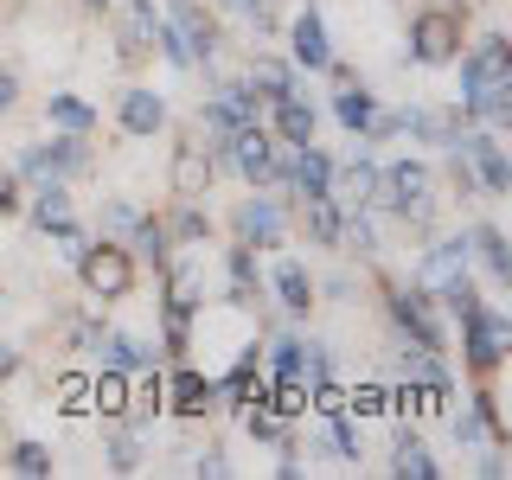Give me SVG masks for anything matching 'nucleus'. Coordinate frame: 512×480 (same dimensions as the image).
I'll return each instance as SVG.
<instances>
[{
  "instance_id": "1",
  "label": "nucleus",
  "mask_w": 512,
  "mask_h": 480,
  "mask_svg": "<svg viewBox=\"0 0 512 480\" xmlns=\"http://www.w3.org/2000/svg\"><path fill=\"white\" fill-rule=\"evenodd\" d=\"M410 58L416 64H455L461 58V13L455 7H429L410 26Z\"/></svg>"
},
{
  "instance_id": "2",
  "label": "nucleus",
  "mask_w": 512,
  "mask_h": 480,
  "mask_svg": "<svg viewBox=\"0 0 512 480\" xmlns=\"http://www.w3.org/2000/svg\"><path fill=\"white\" fill-rule=\"evenodd\" d=\"M77 269H84V288L103 301H116L135 288V263H128L122 244H96V250H77Z\"/></svg>"
},
{
  "instance_id": "3",
  "label": "nucleus",
  "mask_w": 512,
  "mask_h": 480,
  "mask_svg": "<svg viewBox=\"0 0 512 480\" xmlns=\"http://www.w3.org/2000/svg\"><path fill=\"white\" fill-rule=\"evenodd\" d=\"M397 320L416 333V346H423V352H442L448 346V327H442L436 295H429V288H397Z\"/></svg>"
},
{
  "instance_id": "4",
  "label": "nucleus",
  "mask_w": 512,
  "mask_h": 480,
  "mask_svg": "<svg viewBox=\"0 0 512 480\" xmlns=\"http://www.w3.org/2000/svg\"><path fill=\"white\" fill-rule=\"evenodd\" d=\"M384 180V205H397L404 218H423L429 212V173L416 167V160H404V167H391V173H378Z\"/></svg>"
},
{
  "instance_id": "5",
  "label": "nucleus",
  "mask_w": 512,
  "mask_h": 480,
  "mask_svg": "<svg viewBox=\"0 0 512 480\" xmlns=\"http://www.w3.org/2000/svg\"><path fill=\"white\" fill-rule=\"evenodd\" d=\"M468 282V237H448V244H436L423 256V288L429 295H442V288Z\"/></svg>"
},
{
  "instance_id": "6",
  "label": "nucleus",
  "mask_w": 512,
  "mask_h": 480,
  "mask_svg": "<svg viewBox=\"0 0 512 480\" xmlns=\"http://www.w3.org/2000/svg\"><path fill=\"white\" fill-rule=\"evenodd\" d=\"M468 359L480 365V372H493V365L506 359V320L500 314H487V308L468 314Z\"/></svg>"
},
{
  "instance_id": "7",
  "label": "nucleus",
  "mask_w": 512,
  "mask_h": 480,
  "mask_svg": "<svg viewBox=\"0 0 512 480\" xmlns=\"http://www.w3.org/2000/svg\"><path fill=\"white\" fill-rule=\"evenodd\" d=\"M237 231H244V244H256V250H276L282 237H288V218H282V205L250 199L244 212H237Z\"/></svg>"
},
{
  "instance_id": "8",
  "label": "nucleus",
  "mask_w": 512,
  "mask_h": 480,
  "mask_svg": "<svg viewBox=\"0 0 512 480\" xmlns=\"http://www.w3.org/2000/svg\"><path fill=\"white\" fill-rule=\"evenodd\" d=\"M205 186H212V160H205L199 141H180V154H173V192H180V199H199Z\"/></svg>"
},
{
  "instance_id": "9",
  "label": "nucleus",
  "mask_w": 512,
  "mask_h": 480,
  "mask_svg": "<svg viewBox=\"0 0 512 480\" xmlns=\"http://www.w3.org/2000/svg\"><path fill=\"white\" fill-rule=\"evenodd\" d=\"M173 26H180V39H186V52H192V58H212V45H218L212 13H199L192 0H173Z\"/></svg>"
},
{
  "instance_id": "10",
  "label": "nucleus",
  "mask_w": 512,
  "mask_h": 480,
  "mask_svg": "<svg viewBox=\"0 0 512 480\" xmlns=\"http://www.w3.org/2000/svg\"><path fill=\"white\" fill-rule=\"evenodd\" d=\"M167 391H173V397H167V404H173V410H180V416H205V410H212V404H218V384H212V378H205V372H180V378H173V384H167Z\"/></svg>"
},
{
  "instance_id": "11",
  "label": "nucleus",
  "mask_w": 512,
  "mask_h": 480,
  "mask_svg": "<svg viewBox=\"0 0 512 480\" xmlns=\"http://www.w3.org/2000/svg\"><path fill=\"white\" fill-rule=\"evenodd\" d=\"M288 32H295V58H301V64H314V71H320V64H333L327 26H320V13H314V7H308V13H295V26H288Z\"/></svg>"
},
{
  "instance_id": "12",
  "label": "nucleus",
  "mask_w": 512,
  "mask_h": 480,
  "mask_svg": "<svg viewBox=\"0 0 512 480\" xmlns=\"http://www.w3.org/2000/svg\"><path fill=\"white\" fill-rule=\"evenodd\" d=\"M160 122H167V109H160L154 90H128L122 96V128H128V135H154Z\"/></svg>"
},
{
  "instance_id": "13",
  "label": "nucleus",
  "mask_w": 512,
  "mask_h": 480,
  "mask_svg": "<svg viewBox=\"0 0 512 480\" xmlns=\"http://www.w3.org/2000/svg\"><path fill=\"white\" fill-rule=\"evenodd\" d=\"M276 128H282V141H295V148H308V135H314V109L301 103V96H276Z\"/></svg>"
},
{
  "instance_id": "14",
  "label": "nucleus",
  "mask_w": 512,
  "mask_h": 480,
  "mask_svg": "<svg viewBox=\"0 0 512 480\" xmlns=\"http://www.w3.org/2000/svg\"><path fill=\"white\" fill-rule=\"evenodd\" d=\"M468 250H474L480 263L493 269V282H506V276H512V256H506V237H500V224H480V231L468 237Z\"/></svg>"
},
{
  "instance_id": "15",
  "label": "nucleus",
  "mask_w": 512,
  "mask_h": 480,
  "mask_svg": "<svg viewBox=\"0 0 512 480\" xmlns=\"http://www.w3.org/2000/svg\"><path fill=\"white\" fill-rule=\"evenodd\" d=\"M90 404L103 416H128V378L116 365H103V378H90Z\"/></svg>"
},
{
  "instance_id": "16",
  "label": "nucleus",
  "mask_w": 512,
  "mask_h": 480,
  "mask_svg": "<svg viewBox=\"0 0 512 480\" xmlns=\"http://www.w3.org/2000/svg\"><path fill=\"white\" fill-rule=\"evenodd\" d=\"M340 205H333L327 199V192H308V237H314V244H340Z\"/></svg>"
},
{
  "instance_id": "17",
  "label": "nucleus",
  "mask_w": 512,
  "mask_h": 480,
  "mask_svg": "<svg viewBox=\"0 0 512 480\" xmlns=\"http://www.w3.org/2000/svg\"><path fill=\"white\" fill-rule=\"evenodd\" d=\"M327 180H333V160L327 154H301V160H288V186H301V192H327Z\"/></svg>"
},
{
  "instance_id": "18",
  "label": "nucleus",
  "mask_w": 512,
  "mask_h": 480,
  "mask_svg": "<svg viewBox=\"0 0 512 480\" xmlns=\"http://www.w3.org/2000/svg\"><path fill=\"white\" fill-rule=\"evenodd\" d=\"M96 352H103V365H116V372H135L141 359H148V352L135 346V333H103V340H90Z\"/></svg>"
},
{
  "instance_id": "19",
  "label": "nucleus",
  "mask_w": 512,
  "mask_h": 480,
  "mask_svg": "<svg viewBox=\"0 0 512 480\" xmlns=\"http://www.w3.org/2000/svg\"><path fill=\"white\" fill-rule=\"evenodd\" d=\"M224 391H231V404H263V378H256V346L237 359V372L224 378Z\"/></svg>"
},
{
  "instance_id": "20",
  "label": "nucleus",
  "mask_w": 512,
  "mask_h": 480,
  "mask_svg": "<svg viewBox=\"0 0 512 480\" xmlns=\"http://www.w3.org/2000/svg\"><path fill=\"white\" fill-rule=\"evenodd\" d=\"M231 141H237V167H244L250 180H263V173H269V141L256 135V122H250V128H237Z\"/></svg>"
},
{
  "instance_id": "21",
  "label": "nucleus",
  "mask_w": 512,
  "mask_h": 480,
  "mask_svg": "<svg viewBox=\"0 0 512 480\" xmlns=\"http://www.w3.org/2000/svg\"><path fill=\"white\" fill-rule=\"evenodd\" d=\"M372 192H378V167H372V160H352V167L340 173V199L346 205H365Z\"/></svg>"
},
{
  "instance_id": "22",
  "label": "nucleus",
  "mask_w": 512,
  "mask_h": 480,
  "mask_svg": "<svg viewBox=\"0 0 512 480\" xmlns=\"http://www.w3.org/2000/svg\"><path fill=\"white\" fill-rule=\"evenodd\" d=\"M276 288H282V301H288L295 314H308L314 282H308V269H301V263H282V269H276Z\"/></svg>"
},
{
  "instance_id": "23",
  "label": "nucleus",
  "mask_w": 512,
  "mask_h": 480,
  "mask_svg": "<svg viewBox=\"0 0 512 480\" xmlns=\"http://www.w3.org/2000/svg\"><path fill=\"white\" fill-rule=\"evenodd\" d=\"M391 474H416V480H429V474H436V461H429V448L416 442V436H404V442H397V455H391Z\"/></svg>"
},
{
  "instance_id": "24",
  "label": "nucleus",
  "mask_w": 512,
  "mask_h": 480,
  "mask_svg": "<svg viewBox=\"0 0 512 480\" xmlns=\"http://www.w3.org/2000/svg\"><path fill=\"white\" fill-rule=\"evenodd\" d=\"M340 122L352 128V135H365V128H372V96H365V90H340Z\"/></svg>"
},
{
  "instance_id": "25",
  "label": "nucleus",
  "mask_w": 512,
  "mask_h": 480,
  "mask_svg": "<svg viewBox=\"0 0 512 480\" xmlns=\"http://www.w3.org/2000/svg\"><path fill=\"white\" fill-rule=\"evenodd\" d=\"M32 218H39V231H52V224H64V218H71V192H64V186L52 180V186L39 192V212H32Z\"/></svg>"
},
{
  "instance_id": "26",
  "label": "nucleus",
  "mask_w": 512,
  "mask_h": 480,
  "mask_svg": "<svg viewBox=\"0 0 512 480\" xmlns=\"http://www.w3.org/2000/svg\"><path fill=\"white\" fill-rule=\"evenodd\" d=\"M160 404H167V384H160V378H141V384H128V410H135V416H154Z\"/></svg>"
},
{
  "instance_id": "27",
  "label": "nucleus",
  "mask_w": 512,
  "mask_h": 480,
  "mask_svg": "<svg viewBox=\"0 0 512 480\" xmlns=\"http://www.w3.org/2000/svg\"><path fill=\"white\" fill-rule=\"evenodd\" d=\"M269 404H276V416L288 423V416H301V410H308V384H301V378H282V384H276V397H269Z\"/></svg>"
},
{
  "instance_id": "28",
  "label": "nucleus",
  "mask_w": 512,
  "mask_h": 480,
  "mask_svg": "<svg viewBox=\"0 0 512 480\" xmlns=\"http://www.w3.org/2000/svg\"><path fill=\"white\" fill-rule=\"evenodd\" d=\"M327 455L333 461H359V429H352L346 416H340V423H327Z\"/></svg>"
},
{
  "instance_id": "29",
  "label": "nucleus",
  "mask_w": 512,
  "mask_h": 480,
  "mask_svg": "<svg viewBox=\"0 0 512 480\" xmlns=\"http://www.w3.org/2000/svg\"><path fill=\"white\" fill-rule=\"evenodd\" d=\"M58 410L64 416H84L90 410V378H58Z\"/></svg>"
},
{
  "instance_id": "30",
  "label": "nucleus",
  "mask_w": 512,
  "mask_h": 480,
  "mask_svg": "<svg viewBox=\"0 0 512 480\" xmlns=\"http://www.w3.org/2000/svg\"><path fill=\"white\" fill-rule=\"evenodd\" d=\"M52 122H64V128H77V135H84L96 116H90V103H77V96H52Z\"/></svg>"
},
{
  "instance_id": "31",
  "label": "nucleus",
  "mask_w": 512,
  "mask_h": 480,
  "mask_svg": "<svg viewBox=\"0 0 512 480\" xmlns=\"http://www.w3.org/2000/svg\"><path fill=\"white\" fill-rule=\"evenodd\" d=\"M384 397H391L384 384H359V391L346 397V410H352V416H378V410H384Z\"/></svg>"
},
{
  "instance_id": "32",
  "label": "nucleus",
  "mask_w": 512,
  "mask_h": 480,
  "mask_svg": "<svg viewBox=\"0 0 512 480\" xmlns=\"http://www.w3.org/2000/svg\"><path fill=\"white\" fill-rule=\"evenodd\" d=\"M301 359H308V346H301V340H282L276 346V378H301Z\"/></svg>"
},
{
  "instance_id": "33",
  "label": "nucleus",
  "mask_w": 512,
  "mask_h": 480,
  "mask_svg": "<svg viewBox=\"0 0 512 480\" xmlns=\"http://www.w3.org/2000/svg\"><path fill=\"white\" fill-rule=\"evenodd\" d=\"M13 468H20V474H45V468H52V455H45L39 442H20V448H13Z\"/></svg>"
},
{
  "instance_id": "34",
  "label": "nucleus",
  "mask_w": 512,
  "mask_h": 480,
  "mask_svg": "<svg viewBox=\"0 0 512 480\" xmlns=\"http://www.w3.org/2000/svg\"><path fill=\"white\" fill-rule=\"evenodd\" d=\"M103 224H109V231H135L141 212H135V205H122V199H109V205H103Z\"/></svg>"
},
{
  "instance_id": "35",
  "label": "nucleus",
  "mask_w": 512,
  "mask_h": 480,
  "mask_svg": "<svg viewBox=\"0 0 512 480\" xmlns=\"http://www.w3.org/2000/svg\"><path fill=\"white\" fill-rule=\"evenodd\" d=\"M256 77H263V90H269V96H282V90H288V71H282L276 58H256Z\"/></svg>"
},
{
  "instance_id": "36",
  "label": "nucleus",
  "mask_w": 512,
  "mask_h": 480,
  "mask_svg": "<svg viewBox=\"0 0 512 480\" xmlns=\"http://www.w3.org/2000/svg\"><path fill=\"white\" fill-rule=\"evenodd\" d=\"M109 461H116L122 474H128V468H141V442H135V436H116V448H109Z\"/></svg>"
},
{
  "instance_id": "37",
  "label": "nucleus",
  "mask_w": 512,
  "mask_h": 480,
  "mask_svg": "<svg viewBox=\"0 0 512 480\" xmlns=\"http://www.w3.org/2000/svg\"><path fill=\"white\" fill-rule=\"evenodd\" d=\"M173 231H180V244H205V237H212L199 212H180V224H173Z\"/></svg>"
},
{
  "instance_id": "38",
  "label": "nucleus",
  "mask_w": 512,
  "mask_h": 480,
  "mask_svg": "<svg viewBox=\"0 0 512 480\" xmlns=\"http://www.w3.org/2000/svg\"><path fill=\"white\" fill-rule=\"evenodd\" d=\"M13 205H20V180L0 167V212H13Z\"/></svg>"
},
{
  "instance_id": "39",
  "label": "nucleus",
  "mask_w": 512,
  "mask_h": 480,
  "mask_svg": "<svg viewBox=\"0 0 512 480\" xmlns=\"http://www.w3.org/2000/svg\"><path fill=\"white\" fill-rule=\"evenodd\" d=\"M346 244H359V250H372V244H378V237H372V224H365V218H352V237H346Z\"/></svg>"
},
{
  "instance_id": "40",
  "label": "nucleus",
  "mask_w": 512,
  "mask_h": 480,
  "mask_svg": "<svg viewBox=\"0 0 512 480\" xmlns=\"http://www.w3.org/2000/svg\"><path fill=\"white\" fill-rule=\"evenodd\" d=\"M13 96H20V84H13V77H7V71H0V109H7V103H13Z\"/></svg>"
},
{
  "instance_id": "41",
  "label": "nucleus",
  "mask_w": 512,
  "mask_h": 480,
  "mask_svg": "<svg viewBox=\"0 0 512 480\" xmlns=\"http://www.w3.org/2000/svg\"><path fill=\"white\" fill-rule=\"evenodd\" d=\"M13 365H20V359H13V352H7V346H0V378H7V372H13Z\"/></svg>"
},
{
  "instance_id": "42",
  "label": "nucleus",
  "mask_w": 512,
  "mask_h": 480,
  "mask_svg": "<svg viewBox=\"0 0 512 480\" xmlns=\"http://www.w3.org/2000/svg\"><path fill=\"white\" fill-rule=\"evenodd\" d=\"M224 7H237V13H244V20H250V13H256V0H224Z\"/></svg>"
},
{
  "instance_id": "43",
  "label": "nucleus",
  "mask_w": 512,
  "mask_h": 480,
  "mask_svg": "<svg viewBox=\"0 0 512 480\" xmlns=\"http://www.w3.org/2000/svg\"><path fill=\"white\" fill-rule=\"evenodd\" d=\"M90 7H96V0H90Z\"/></svg>"
}]
</instances>
